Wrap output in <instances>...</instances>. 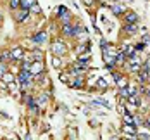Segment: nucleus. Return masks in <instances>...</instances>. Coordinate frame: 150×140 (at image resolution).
I'll list each match as a JSON object with an SVG mask.
<instances>
[{
    "label": "nucleus",
    "instance_id": "1",
    "mask_svg": "<svg viewBox=\"0 0 150 140\" xmlns=\"http://www.w3.org/2000/svg\"><path fill=\"white\" fill-rule=\"evenodd\" d=\"M52 52H54L55 55H64V54L67 52V45L64 43V40H55V42L52 43Z\"/></svg>",
    "mask_w": 150,
    "mask_h": 140
},
{
    "label": "nucleus",
    "instance_id": "2",
    "mask_svg": "<svg viewBox=\"0 0 150 140\" xmlns=\"http://www.w3.org/2000/svg\"><path fill=\"white\" fill-rule=\"evenodd\" d=\"M28 17H30V11H28V9H19V11H14L16 23H24Z\"/></svg>",
    "mask_w": 150,
    "mask_h": 140
},
{
    "label": "nucleus",
    "instance_id": "3",
    "mask_svg": "<svg viewBox=\"0 0 150 140\" xmlns=\"http://www.w3.org/2000/svg\"><path fill=\"white\" fill-rule=\"evenodd\" d=\"M30 73L33 76H36V75H40V73H43V61H35L30 64Z\"/></svg>",
    "mask_w": 150,
    "mask_h": 140
},
{
    "label": "nucleus",
    "instance_id": "4",
    "mask_svg": "<svg viewBox=\"0 0 150 140\" xmlns=\"http://www.w3.org/2000/svg\"><path fill=\"white\" fill-rule=\"evenodd\" d=\"M24 50L21 48V47H14L12 50H11V57H12V61H23L24 59Z\"/></svg>",
    "mask_w": 150,
    "mask_h": 140
},
{
    "label": "nucleus",
    "instance_id": "5",
    "mask_svg": "<svg viewBox=\"0 0 150 140\" xmlns=\"http://www.w3.org/2000/svg\"><path fill=\"white\" fill-rule=\"evenodd\" d=\"M48 97H50V93H40V95H36V97H35V99H36L38 107H45L47 104H48Z\"/></svg>",
    "mask_w": 150,
    "mask_h": 140
},
{
    "label": "nucleus",
    "instance_id": "6",
    "mask_svg": "<svg viewBox=\"0 0 150 140\" xmlns=\"http://www.w3.org/2000/svg\"><path fill=\"white\" fill-rule=\"evenodd\" d=\"M62 35L64 36H74V26L71 23H64L62 24Z\"/></svg>",
    "mask_w": 150,
    "mask_h": 140
},
{
    "label": "nucleus",
    "instance_id": "7",
    "mask_svg": "<svg viewBox=\"0 0 150 140\" xmlns=\"http://www.w3.org/2000/svg\"><path fill=\"white\" fill-rule=\"evenodd\" d=\"M33 42L36 43V45H43L47 42V33L45 31H40V33H36L35 36H33Z\"/></svg>",
    "mask_w": 150,
    "mask_h": 140
},
{
    "label": "nucleus",
    "instance_id": "8",
    "mask_svg": "<svg viewBox=\"0 0 150 140\" xmlns=\"http://www.w3.org/2000/svg\"><path fill=\"white\" fill-rule=\"evenodd\" d=\"M110 11H112L116 16H122L124 12H126V7H124L122 4H112V5H110Z\"/></svg>",
    "mask_w": 150,
    "mask_h": 140
},
{
    "label": "nucleus",
    "instance_id": "9",
    "mask_svg": "<svg viewBox=\"0 0 150 140\" xmlns=\"http://www.w3.org/2000/svg\"><path fill=\"white\" fill-rule=\"evenodd\" d=\"M136 31H138V23H126V26H124L126 35H135Z\"/></svg>",
    "mask_w": 150,
    "mask_h": 140
},
{
    "label": "nucleus",
    "instance_id": "10",
    "mask_svg": "<svg viewBox=\"0 0 150 140\" xmlns=\"http://www.w3.org/2000/svg\"><path fill=\"white\" fill-rule=\"evenodd\" d=\"M124 23H138V12H124Z\"/></svg>",
    "mask_w": 150,
    "mask_h": 140
},
{
    "label": "nucleus",
    "instance_id": "11",
    "mask_svg": "<svg viewBox=\"0 0 150 140\" xmlns=\"http://www.w3.org/2000/svg\"><path fill=\"white\" fill-rule=\"evenodd\" d=\"M69 85H71V87H74V88H83V85H85V81H83V76H78L76 80L69 81Z\"/></svg>",
    "mask_w": 150,
    "mask_h": 140
},
{
    "label": "nucleus",
    "instance_id": "12",
    "mask_svg": "<svg viewBox=\"0 0 150 140\" xmlns=\"http://www.w3.org/2000/svg\"><path fill=\"white\" fill-rule=\"evenodd\" d=\"M0 61L7 62V64L12 61V57H11V50H2V52H0Z\"/></svg>",
    "mask_w": 150,
    "mask_h": 140
},
{
    "label": "nucleus",
    "instance_id": "13",
    "mask_svg": "<svg viewBox=\"0 0 150 140\" xmlns=\"http://www.w3.org/2000/svg\"><path fill=\"white\" fill-rule=\"evenodd\" d=\"M135 128H136V126H133V124H124V128H122V130H124V133H128L129 137H135V135H136Z\"/></svg>",
    "mask_w": 150,
    "mask_h": 140
},
{
    "label": "nucleus",
    "instance_id": "14",
    "mask_svg": "<svg viewBox=\"0 0 150 140\" xmlns=\"http://www.w3.org/2000/svg\"><path fill=\"white\" fill-rule=\"evenodd\" d=\"M2 80H4V81H5V83H9V85H11V83H12V81H14L16 78H14V75H12V73H11V71H5V73H4V75H2Z\"/></svg>",
    "mask_w": 150,
    "mask_h": 140
},
{
    "label": "nucleus",
    "instance_id": "15",
    "mask_svg": "<svg viewBox=\"0 0 150 140\" xmlns=\"http://www.w3.org/2000/svg\"><path fill=\"white\" fill-rule=\"evenodd\" d=\"M33 4H36V0H21V9H28L30 11V7L33 5Z\"/></svg>",
    "mask_w": 150,
    "mask_h": 140
},
{
    "label": "nucleus",
    "instance_id": "16",
    "mask_svg": "<svg viewBox=\"0 0 150 140\" xmlns=\"http://www.w3.org/2000/svg\"><path fill=\"white\" fill-rule=\"evenodd\" d=\"M119 97L121 99H128V97H129V88H128V85L122 87V88H119Z\"/></svg>",
    "mask_w": 150,
    "mask_h": 140
},
{
    "label": "nucleus",
    "instance_id": "17",
    "mask_svg": "<svg viewBox=\"0 0 150 140\" xmlns=\"http://www.w3.org/2000/svg\"><path fill=\"white\" fill-rule=\"evenodd\" d=\"M33 59H35V61H43V52L36 48V50L33 52Z\"/></svg>",
    "mask_w": 150,
    "mask_h": 140
},
{
    "label": "nucleus",
    "instance_id": "18",
    "mask_svg": "<svg viewBox=\"0 0 150 140\" xmlns=\"http://www.w3.org/2000/svg\"><path fill=\"white\" fill-rule=\"evenodd\" d=\"M116 83H117V87H119V88H122V87H126V85H128V80H126L124 76H119L117 80H116Z\"/></svg>",
    "mask_w": 150,
    "mask_h": 140
},
{
    "label": "nucleus",
    "instance_id": "19",
    "mask_svg": "<svg viewBox=\"0 0 150 140\" xmlns=\"http://www.w3.org/2000/svg\"><path fill=\"white\" fill-rule=\"evenodd\" d=\"M19 5H21V0H9V7H11L12 11H16Z\"/></svg>",
    "mask_w": 150,
    "mask_h": 140
},
{
    "label": "nucleus",
    "instance_id": "20",
    "mask_svg": "<svg viewBox=\"0 0 150 140\" xmlns=\"http://www.w3.org/2000/svg\"><path fill=\"white\" fill-rule=\"evenodd\" d=\"M122 116H124V123H126V124H133V116H131V114L124 112ZM133 126H135V124H133Z\"/></svg>",
    "mask_w": 150,
    "mask_h": 140
},
{
    "label": "nucleus",
    "instance_id": "21",
    "mask_svg": "<svg viewBox=\"0 0 150 140\" xmlns=\"http://www.w3.org/2000/svg\"><path fill=\"white\" fill-rule=\"evenodd\" d=\"M30 11L33 12V14H40V7H38V4H33L30 7Z\"/></svg>",
    "mask_w": 150,
    "mask_h": 140
},
{
    "label": "nucleus",
    "instance_id": "22",
    "mask_svg": "<svg viewBox=\"0 0 150 140\" xmlns=\"http://www.w3.org/2000/svg\"><path fill=\"white\" fill-rule=\"evenodd\" d=\"M60 19H62V23H69V19H71V16H69V12H64L62 16H59Z\"/></svg>",
    "mask_w": 150,
    "mask_h": 140
},
{
    "label": "nucleus",
    "instance_id": "23",
    "mask_svg": "<svg viewBox=\"0 0 150 140\" xmlns=\"http://www.w3.org/2000/svg\"><path fill=\"white\" fill-rule=\"evenodd\" d=\"M57 11H59V12H57V16H62V14H64V12H67V9H66L64 5H60V7H59V9H57Z\"/></svg>",
    "mask_w": 150,
    "mask_h": 140
},
{
    "label": "nucleus",
    "instance_id": "24",
    "mask_svg": "<svg viewBox=\"0 0 150 140\" xmlns=\"http://www.w3.org/2000/svg\"><path fill=\"white\" fill-rule=\"evenodd\" d=\"M52 64H54V66H55V68H57V66H60V59H59V55H57V57H54V59H52Z\"/></svg>",
    "mask_w": 150,
    "mask_h": 140
},
{
    "label": "nucleus",
    "instance_id": "25",
    "mask_svg": "<svg viewBox=\"0 0 150 140\" xmlns=\"http://www.w3.org/2000/svg\"><path fill=\"white\" fill-rule=\"evenodd\" d=\"M143 43H145V45H149V43H150V36H149V35H145V36H143Z\"/></svg>",
    "mask_w": 150,
    "mask_h": 140
},
{
    "label": "nucleus",
    "instance_id": "26",
    "mask_svg": "<svg viewBox=\"0 0 150 140\" xmlns=\"http://www.w3.org/2000/svg\"><path fill=\"white\" fill-rule=\"evenodd\" d=\"M98 85H100V87L104 88V87H105V80H98Z\"/></svg>",
    "mask_w": 150,
    "mask_h": 140
},
{
    "label": "nucleus",
    "instance_id": "27",
    "mask_svg": "<svg viewBox=\"0 0 150 140\" xmlns=\"http://www.w3.org/2000/svg\"><path fill=\"white\" fill-rule=\"evenodd\" d=\"M147 126H149V128H150V118H149V119H147Z\"/></svg>",
    "mask_w": 150,
    "mask_h": 140
},
{
    "label": "nucleus",
    "instance_id": "28",
    "mask_svg": "<svg viewBox=\"0 0 150 140\" xmlns=\"http://www.w3.org/2000/svg\"><path fill=\"white\" fill-rule=\"evenodd\" d=\"M147 97H149V99H150V88H149V90H147Z\"/></svg>",
    "mask_w": 150,
    "mask_h": 140
},
{
    "label": "nucleus",
    "instance_id": "29",
    "mask_svg": "<svg viewBox=\"0 0 150 140\" xmlns=\"http://www.w3.org/2000/svg\"><path fill=\"white\" fill-rule=\"evenodd\" d=\"M0 19H2V14H0Z\"/></svg>",
    "mask_w": 150,
    "mask_h": 140
}]
</instances>
